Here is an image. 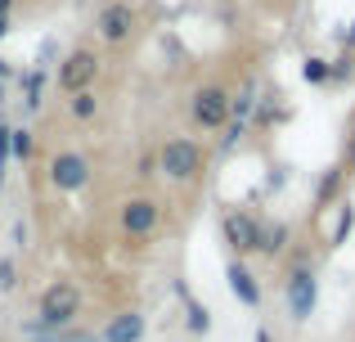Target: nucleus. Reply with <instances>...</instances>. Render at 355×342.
<instances>
[{
	"label": "nucleus",
	"instance_id": "nucleus-8",
	"mask_svg": "<svg viewBox=\"0 0 355 342\" xmlns=\"http://www.w3.org/2000/svg\"><path fill=\"white\" fill-rule=\"evenodd\" d=\"M288 311H293V320H311L315 311V275L306 262L288 275Z\"/></svg>",
	"mask_w": 355,
	"mask_h": 342
},
{
	"label": "nucleus",
	"instance_id": "nucleus-10",
	"mask_svg": "<svg viewBox=\"0 0 355 342\" xmlns=\"http://www.w3.org/2000/svg\"><path fill=\"white\" fill-rule=\"evenodd\" d=\"M225 275H230V289H234V298L243 302V307H261V284L252 280V271L239 262V257L230 262V271H225Z\"/></svg>",
	"mask_w": 355,
	"mask_h": 342
},
{
	"label": "nucleus",
	"instance_id": "nucleus-16",
	"mask_svg": "<svg viewBox=\"0 0 355 342\" xmlns=\"http://www.w3.org/2000/svg\"><path fill=\"white\" fill-rule=\"evenodd\" d=\"M180 298L189 302V325H193V334H207V325H211V320H207V307H198V302L184 293V284H180Z\"/></svg>",
	"mask_w": 355,
	"mask_h": 342
},
{
	"label": "nucleus",
	"instance_id": "nucleus-13",
	"mask_svg": "<svg viewBox=\"0 0 355 342\" xmlns=\"http://www.w3.org/2000/svg\"><path fill=\"white\" fill-rule=\"evenodd\" d=\"M68 113L77 117V122H90V117L99 113V95H95V90H81V95H72V99H68Z\"/></svg>",
	"mask_w": 355,
	"mask_h": 342
},
{
	"label": "nucleus",
	"instance_id": "nucleus-20",
	"mask_svg": "<svg viewBox=\"0 0 355 342\" xmlns=\"http://www.w3.org/2000/svg\"><path fill=\"white\" fill-rule=\"evenodd\" d=\"M162 167H157V153H144V158H139V167H135V176L139 180H148V176H157Z\"/></svg>",
	"mask_w": 355,
	"mask_h": 342
},
{
	"label": "nucleus",
	"instance_id": "nucleus-11",
	"mask_svg": "<svg viewBox=\"0 0 355 342\" xmlns=\"http://www.w3.org/2000/svg\"><path fill=\"white\" fill-rule=\"evenodd\" d=\"M139 338H144V316L139 311H121L104 329V342H139Z\"/></svg>",
	"mask_w": 355,
	"mask_h": 342
},
{
	"label": "nucleus",
	"instance_id": "nucleus-5",
	"mask_svg": "<svg viewBox=\"0 0 355 342\" xmlns=\"http://www.w3.org/2000/svg\"><path fill=\"white\" fill-rule=\"evenodd\" d=\"M95 27H99V41L104 45H126L130 36H135V9H130L126 0H108V5L99 9Z\"/></svg>",
	"mask_w": 355,
	"mask_h": 342
},
{
	"label": "nucleus",
	"instance_id": "nucleus-7",
	"mask_svg": "<svg viewBox=\"0 0 355 342\" xmlns=\"http://www.w3.org/2000/svg\"><path fill=\"white\" fill-rule=\"evenodd\" d=\"M220 234L234 248V257H248V253L261 248V221L248 216V212H225V216H220Z\"/></svg>",
	"mask_w": 355,
	"mask_h": 342
},
{
	"label": "nucleus",
	"instance_id": "nucleus-22",
	"mask_svg": "<svg viewBox=\"0 0 355 342\" xmlns=\"http://www.w3.org/2000/svg\"><path fill=\"white\" fill-rule=\"evenodd\" d=\"M248 113H252V90H243V95L234 99V117L243 122V117H248Z\"/></svg>",
	"mask_w": 355,
	"mask_h": 342
},
{
	"label": "nucleus",
	"instance_id": "nucleus-24",
	"mask_svg": "<svg viewBox=\"0 0 355 342\" xmlns=\"http://www.w3.org/2000/svg\"><path fill=\"white\" fill-rule=\"evenodd\" d=\"M9 9H14V0H0V18H9Z\"/></svg>",
	"mask_w": 355,
	"mask_h": 342
},
{
	"label": "nucleus",
	"instance_id": "nucleus-18",
	"mask_svg": "<svg viewBox=\"0 0 355 342\" xmlns=\"http://www.w3.org/2000/svg\"><path fill=\"white\" fill-rule=\"evenodd\" d=\"M32 342H99L95 334H68V329H54V334H36Z\"/></svg>",
	"mask_w": 355,
	"mask_h": 342
},
{
	"label": "nucleus",
	"instance_id": "nucleus-27",
	"mask_svg": "<svg viewBox=\"0 0 355 342\" xmlns=\"http://www.w3.org/2000/svg\"><path fill=\"white\" fill-rule=\"evenodd\" d=\"M347 45H351V50H355V23H351V32H347Z\"/></svg>",
	"mask_w": 355,
	"mask_h": 342
},
{
	"label": "nucleus",
	"instance_id": "nucleus-12",
	"mask_svg": "<svg viewBox=\"0 0 355 342\" xmlns=\"http://www.w3.org/2000/svg\"><path fill=\"white\" fill-rule=\"evenodd\" d=\"M288 243V225L284 221H270V225H261V253L266 257H279Z\"/></svg>",
	"mask_w": 355,
	"mask_h": 342
},
{
	"label": "nucleus",
	"instance_id": "nucleus-14",
	"mask_svg": "<svg viewBox=\"0 0 355 342\" xmlns=\"http://www.w3.org/2000/svg\"><path fill=\"white\" fill-rule=\"evenodd\" d=\"M41 90H45V77H41V68H32L23 77V104H27V113H32V108H41Z\"/></svg>",
	"mask_w": 355,
	"mask_h": 342
},
{
	"label": "nucleus",
	"instance_id": "nucleus-15",
	"mask_svg": "<svg viewBox=\"0 0 355 342\" xmlns=\"http://www.w3.org/2000/svg\"><path fill=\"white\" fill-rule=\"evenodd\" d=\"M306 81L311 86H324V81H333V63H324V59H306Z\"/></svg>",
	"mask_w": 355,
	"mask_h": 342
},
{
	"label": "nucleus",
	"instance_id": "nucleus-3",
	"mask_svg": "<svg viewBox=\"0 0 355 342\" xmlns=\"http://www.w3.org/2000/svg\"><path fill=\"white\" fill-rule=\"evenodd\" d=\"M157 167L162 176H171V180H198L202 171V149L193 140H184V135H175V140L162 144V153H157Z\"/></svg>",
	"mask_w": 355,
	"mask_h": 342
},
{
	"label": "nucleus",
	"instance_id": "nucleus-21",
	"mask_svg": "<svg viewBox=\"0 0 355 342\" xmlns=\"http://www.w3.org/2000/svg\"><path fill=\"white\" fill-rule=\"evenodd\" d=\"M342 167L355 171V117H351V131H347V153H342Z\"/></svg>",
	"mask_w": 355,
	"mask_h": 342
},
{
	"label": "nucleus",
	"instance_id": "nucleus-23",
	"mask_svg": "<svg viewBox=\"0 0 355 342\" xmlns=\"http://www.w3.org/2000/svg\"><path fill=\"white\" fill-rule=\"evenodd\" d=\"M14 262H0V289H14Z\"/></svg>",
	"mask_w": 355,
	"mask_h": 342
},
{
	"label": "nucleus",
	"instance_id": "nucleus-2",
	"mask_svg": "<svg viewBox=\"0 0 355 342\" xmlns=\"http://www.w3.org/2000/svg\"><path fill=\"white\" fill-rule=\"evenodd\" d=\"M189 117L202 131H220V126H230V117H234V99L220 86H202V90H193V99H189Z\"/></svg>",
	"mask_w": 355,
	"mask_h": 342
},
{
	"label": "nucleus",
	"instance_id": "nucleus-4",
	"mask_svg": "<svg viewBox=\"0 0 355 342\" xmlns=\"http://www.w3.org/2000/svg\"><path fill=\"white\" fill-rule=\"evenodd\" d=\"M99 77V54L95 50H72L68 59L59 63V90L63 95H81V90H90V81Z\"/></svg>",
	"mask_w": 355,
	"mask_h": 342
},
{
	"label": "nucleus",
	"instance_id": "nucleus-6",
	"mask_svg": "<svg viewBox=\"0 0 355 342\" xmlns=\"http://www.w3.org/2000/svg\"><path fill=\"white\" fill-rule=\"evenodd\" d=\"M117 221L126 239H148L157 230V221H162V207H157V198H126Z\"/></svg>",
	"mask_w": 355,
	"mask_h": 342
},
{
	"label": "nucleus",
	"instance_id": "nucleus-9",
	"mask_svg": "<svg viewBox=\"0 0 355 342\" xmlns=\"http://www.w3.org/2000/svg\"><path fill=\"white\" fill-rule=\"evenodd\" d=\"M86 180H90V162L81 158V153H59V158L50 162V185H54V189L72 194V189H81Z\"/></svg>",
	"mask_w": 355,
	"mask_h": 342
},
{
	"label": "nucleus",
	"instance_id": "nucleus-17",
	"mask_svg": "<svg viewBox=\"0 0 355 342\" xmlns=\"http://www.w3.org/2000/svg\"><path fill=\"white\" fill-rule=\"evenodd\" d=\"M342 176H347V167H329V176L320 180V203H324V198H333V194L342 189Z\"/></svg>",
	"mask_w": 355,
	"mask_h": 342
},
{
	"label": "nucleus",
	"instance_id": "nucleus-25",
	"mask_svg": "<svg viewBox=\"0 0 355 342\" xmlns=\"http://www.w3.org/2000/svg\"><path fill=\"white\" fill-rule=\"evenodd\" d=\"M5 36H9V18H0V41H5Z\"/></svg>",
	"mask_w": 355,
	"mask_h": 342
},
{
	"label": "nucleus",
	"instance_id": "nucleus-19",
	"mask_svg": "<svg viewBox=\"0 0 355 342\" xmlns=\"http://www.w3.org/2000/svg\"><path fill=\"white\" fill-rule=\"evenodd\" d=\"M14 158H32V131H27V126L14 131Z\"/></svg>",
	"mask_w": 355,
	"mask_h": 342
},
{
	"label": "nucleus",
	"instance_id": "nucleus-28",
	"mask_svg": "<svg viewBox=\"0 0 355 342\" xmlns=\"http://www.w3.org/2000/svg\"><path fill=\"white\" fill-rule=\"evenodd\" d=\"M9 77V63H0V81H5Z\"/></svg>",
	"mask_w": 355,
	"mask_h": 342
},
{
	"label": "nucleus",
	"instance_id": "nucleus-26",
	"mask_svg": "<svg viewBox=\"0 0 355 342\" xmlns=\"http://www.w3.org/2000/svg\"><path fill=\"white\" fill-rule=\"evenodd\" d=\"M257 342H270V329H257Z\"/></svg>",
	"mask_w": 355,
	"mask_h": 342
},
{
	"label": "nucleus",
	"instance_id": "nucleus-1",
	"mask_svg": "<svg viewBox=\"0 0 355 342\" xmlns=\"http://www.w3.org/2000/svg\"><path fill=\"white\" fill-rule=\"evenodd\" d=\"M77 311H81V289H77V284L54 280L50 289L41 293V329H45V334H54V329H68Z\"/></svg>",
	"mask_w": 355,
	"mask_h": 342
}]
</instances>
